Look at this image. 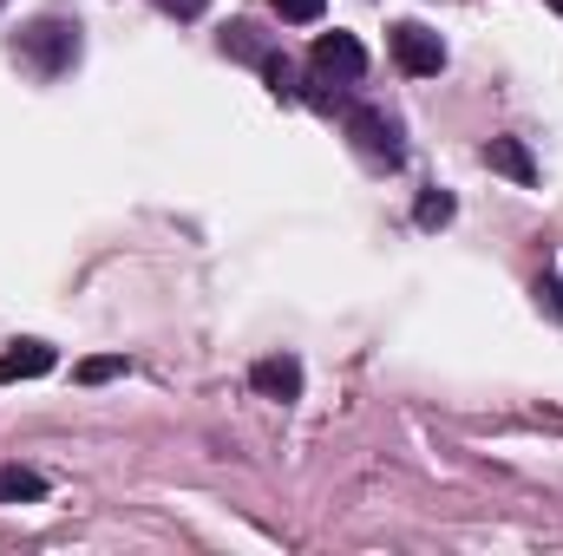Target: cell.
Here are the masks:
<instances>
[{
	"mask_svg": "<svg viewBox=\"0 0 563 556\" xmlns=\"http://www.w3.org/2000/svg\"><path fill=\"white\" fill-rule=\"evenodd\" d=\"M20 53H26V66L33 73H66L73 59H79V26L73 20H40V26H26L20 33Z\"/></svg>",
	"mask_w": 563,
	"mask_h": 556,
	"instance_id": "1",
	"label": "cell"
},
{
	"mask_svg": "<svg viewBox=\"0 0 563 556\" xmlns=\"http://www.w3.org/2000/svg\"><path fill=\"white\" fill-rule=\"evenodd\" d=\"M314 73H321L328 86H354V79L367 73V46H361L354 33H321V40H314Z\"/></svg>",
	"mask_w": 563,
	"mask_h": 556,
	"instance_id": "2",
	"label": "cell"
},
{
	"mask_svg": "<svg viewBox=\"0 0 563 556\" xmlns=\"http://www.w3.org/2000/svg\"><path fill=\"white\" fill-rule=\"evenodd\" d=\"M394 59H400V73L432 79V73L445 66V46H439V33H432V26H420V20H400V26H394Z\"/></svg>",
	"mask_w": 563,
	"mask_h": 556,
	"instance_id": "3",
	"label": "cell"
},
{
	"mask_svg": "<svg viewBox=\"0 0 563 556\" xmlns=\"http://www.w3.org/2000/svg\"><path fill=\"white\" fill-rule=\"evenodd\" d=\"M347 138L361 144V157H374V164H400V132H394V119L374 112V105L347 112Z\"/></svg>",
	"mask_w": 563,
	"mask_h": 556,
	"instance_id": "4",
	"label": "cell"
},
{
	"mask_svg": "<svg viewBox=\"0 0 563 556\" xmlns=\"http://www.w3.org/2000/svg\"><path fill=\"white\" fill-rule=\"evenodd\" d=\"M250 387H256L263 400H301V360H288V354L256 360V367H250Z\"/></svg>",
	"mask_w": 563,
	"mask_h": 556,
	"instance_id": "5",
	"label": "cell"
},
{
	"mask_svg": "<svg viewBox=\"0 0 563 556\" xmlns=\"http://www.w3.org/2000/svg\"><path fill=\"white\" fill-rule=\"evenodd\" d=\"M40 374H53V347H46V341H13V347L0 354V387L40 380Z\"/></svg>",
	"mask_w": 563,
	"mask_h": 556,
	"instance_id": "6",
	"label": "cell"
},
{
	"mask_svg": "<svg viewBox=\"0 0 563 556\" xmlns=\"http://www.w3.org/2000/svg\"><path fill=\"white\" fill-rule=\"evenodd\" d=\"M485 164H492L498 177H511V184H538V157H531L518 138H492L485 144Z\"/></svg>",
	"mask_w": 563,
	"mask_h": 556,
	"instance_id": "7",
	"label": "cell"
},
{
	"mask_svg": "<svg viewBox=\"0 0 563 556\" xmlns=\"http://www.w3.org/2000/svg\"><path fill=\"white\" fill-rule=\"evenodd\" d=\"M33 498H46V478L20 471V465H0V504H33Z\"/></svg>",
	"mask_w": 563,
	"mask_h": 556,
	"instance_id": "8",
	"label": "cell"
},
{
	"mask_svg": "<svg viewBox=\"0 0 563 556\" xmlns=\"http://www.w3.org/2000/svg\"><path fill=\"white\" fill-rule=\"evenodd\" d=\"M413 216H420V230H439V223H452V197H445V190H426Z\"/></svg>",
	"mask_w": 563,
	"mask_h": 556,
	"instance_id": "9",
	"label": "cell"
},
{
	"mask_svg": "<svg viewBox=\"0 0 563 556\" xmlns=\"http://www.w3.org/2000/svg\"><path fill=\"white\" fill-rule=\"evenodd\" d=\"M119 374H125V360H119V354H106V360H86V367H79V380H86V387H99V380H119Z\"/></svg>",
	"mask_w": 563,
	"mask_h": 556,
	"instance_id": "10",
	"label": "cell"
},
{
	"mask_svg": "<svg viewBox=\"0 0 563 556\" xmlns=\"http://www.w3.org/2000/svg\"><path fill=\"white\" fill-rule=\"evenodd\" d=\"M321 7H328V0H276V13H282V20H295V26L321 20Z\"/></svg>",
	"mask_w": 563,
	"mask_h": 556,
	"instance_id": "11",
	"label": "cell"
},
{
	"mask_svg": "<svg viewBox=\"0 0 563 556\" xmlns=\"http://www.w3.org/2000/svg\"><path fill=\"white\" fill-rule=\"evenodd\" d=\"M538 308H544L551 321H563V281L558 276H538Z\"/></svg>",
	"mask_w": 563,
	"mask_h": 556,
	"instance_id": "12",
	"label": "cell"
},
{
	"mask_svg": "<svg viewBox=\"0 0 563 556\" xmlns=\"http://www.w3.org/2000/svg\"><path fill=\"white\" fill-rule=\"evenodd\" d=\"M157 7H170V13H197L203 0H157Z\"/></svg>",
	"mask_w": 563,
	"mask_h": 556,
	"instance_id": "13",
	"label": "cell"
},
{
	"mask_svg": "<svg viewBox=\"0 0 563 556\" xmlns=\"http://www.w3.org/2000/svg\"><path fill=\"white\" fill-rule=\"evenodd\" d=\"M551 7H558V13H563V0H551Z\"/></svg>",
	"mask_w": 563,
	"mask_h": 556,
	"instance_id": "14",
	"label": "cell"
},
{
	"mask_svg": "<svg viewBox=\"0 0 563 556\" xmlns=\"http://www.w3.org/2000/svg\"><path fill=\"white\" fill-rule=\"evenodd\" d=\"M0 7H7V0H0Z\"/></svg>",
	"mask_w": 563,
	"mask_h": 556,
	"instance_id": "15",
	"label": "cell"
}]
</instances>
